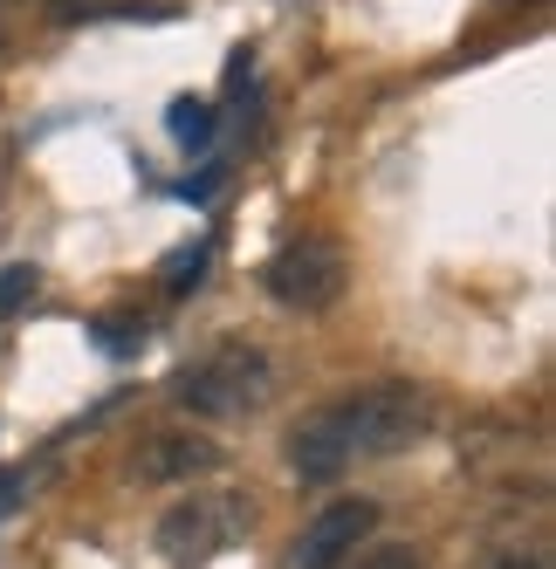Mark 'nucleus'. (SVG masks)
Returning a JSON list of instances; mask_svg holds the SVG:
<instances>
[{
    "mask_svg": "<svg viewBox=\"0 0 556 569\" xmlns=\"http://www.w3.org/2000/svg\"><path fill=\"white\" fill-rule=\"evenodd\" d=\"M344 281H350V261H344L337 240H324V233L289 240V248L261 268V289L282 302V309H296V316L337 309V302H344Z\"/></svg>",
    "mask_w": 556,
    "mask_h": 569,
    "instance_id": "4",
    "label": "nucleus"
},
{
    "mask_svg": "<svg viewBox=\"0 0 556 569\" xmlns=\"http://www.w3.org/2000/svg\"><path fill=\"white\" fill-rule=\"evenodd\" d=\"M371 528H378V508H371V501H357V495H350V501H330V508L296 536L289 569H337L357 542H371Z\"/></svg>",
    "mask_w": 556,
    "mask_h": 569,
    "instance_id": "5",
    "label": "nucleus"
},
{
    "mask_svg": "<svg viewBox=\"0 0 556 569\" xmlns=\"http://www.w3.org/2000/svg\"><path fill=\"white\" fill-rule=\"evenodd\" d=\"M357 569H426V562H419V549H413V542H385V549H371Z\"/></svg>",
    "mask_w": 556,
    "mask_h": 569,
    "instance_id": "10",
    "label": "nucleus"
},
{
    "mask_svg": "<svg viewBox=\"0 0 556 569\" xmlns=\"http://www.w3.org/2000/svg\"><path fill=\"white\" fill-rule=\"evenodd\" d=\"M166 131H172L179 144H207V138H214V103H192V97H179V103L166 110Z\"/></svg>",
    "mask_w": 556,
    "mask_h": 569,
    "instance_id": "7",
    "label": "nucleus"
},
{
    "mask_svg": "<svg viewBox=\"0 0 556 569\" xmlns=\"http://www.w3.org/2000/svg\"><path fill=\"white\" fill-rule=\"evenodd\" d=\"M426 426H433V398L419 385H371V391H350L324 405V412H309L289 432V467L309 487H330L357 460H385V453L419 446Z\"/></svg>",
    "mask_w": 556,
    "mask_h": 569,
    "instance_id": "1",
    "label": "nucleus"
},
{
    "mask_svg": "<svg viewBox=\"0 0 556 569\" xmlns=\"http://www.w3.org/2000/svg\"><path fill=\"white\" fill-rule=\"evenodd\" d=\"M214 467H220V446L192 439V432H151L138 446V480H151V487H192Z\"/></svg>",
    "mask_w": 556,
    "mask_h": 569,
    "instance_id": "6",
    "label": "nucleus"
},
{
    "mask_svg": "<svg viewBox=\"0 0 556 569\" xmlns=\"http://www.w3.org/2000/svg\"><path fill=\"white\" fill-rule=\"evenodd\" d=\"M172 398L192 419H248L275 398V363L255 343H220L207 357H192L172 378Z\"/></svg>",
    "mask_w": 556,
    "mask_h": 569,
    "instance_id": "2",
    "label": "nucleus"
},
{
    "mask_svg": "<svg viewBox=\"0 0 556 569\" xmlns=\"http://www.w3.org/2000/svg\"><path fill=\"white\" fill-rule=\"evenodd\" d=\"M34 289H42V274H34L28 261L0 268V316H8V309H21V302H34Z\"/></svg>",
    "mask_w": 556,
    "mask_h": 569,
    "instance_id": "9",
    "label": "nucleus"
},
{
    "mask_svg": "<svg viewBox=\"0 0 556 569\" xmlns=\"http://www.w3.org/2000/svg\"><path fill=\"white\" fill-rule=\"evenodd\" d=\"M200 268H207V240H192V248H179V254L166 261V289H172V296L200 289Z\"/></svg>",
    "mask_w": 556,
    "mask_h": 569,
    "instance_id": "8",
    "label": "nucleus"
},
{
    "mask_svg": "<svg viewBox=\"0 0 556 569\" xmlns=\"http://www.w3.org/2000/svg\"><path fill=\"white\" fill-rule=\"evenodd\" d=\"M248 501L241 495H186L179 508H166L158 515V556H166L172 569H200V562H214L220 549H234L248 536Z\"/></svg>",
    "mask_w": 556,
    "mask_h": 569,
    "instance_id": "3",
    "label": "nucleus"
}]
</instances>
